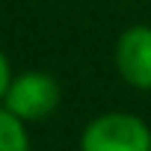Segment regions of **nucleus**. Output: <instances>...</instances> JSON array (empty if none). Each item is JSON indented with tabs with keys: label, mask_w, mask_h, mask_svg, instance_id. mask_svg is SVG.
<instances>
[{
	"label": "nucleus",
	"mask_w": 151,
	"mask_h": 151,
	"mask_svg": "<svg viewBox=\"0 0 151 151\" xmlns=\"http://www.w3.org/2000/svg\"><path fill=\"white\" fill-rule=\"evenodd\" d=\"M6 110L12 116H18L21 122H39L45 116H50L59 104V83L50 74L42 71H27L18 80H12L9 92H6Z\"/></svg>",
	"instance_id": "nucleus-2"
},
{
	"label": "nucleus",
	"mask_w": 151,
	"mask_h": 151,
	"mask_svg": "<svg viewBox=\"0 0 151 151\" xmlns=\"http://www.w3.org/2000/svg\"><path fill=\"white\" fill-rule=\"evenodd\" d=\"M80 151H151V130L133 113H107L83 130Z\"/></svg>",
	"instance_id": "nucleus-1"
},
{
	"label": "nucleus",
	"mask_w": 151,
	"mask_h": 151,
	"mask_svg": "<svg viewBox=\"0 0 151 151\" xmlns=\"http://www.w3.org/2000/svg\"><path fill=\"white\" fill-rule=\"evenodd\" d=\"M116 65L133 89H151V27L136 24L122 33L116 47Z\"/></svg>",
	"instance_id": "nucleus-3"
},
{
	"label": "nucleus",
	"mask_w": 151,
	"mask_h": 151,
	"mask_svg": "<svg viewBox=\"0 0 151 151\" xmlns=\"http://www.w3.org/2000/svg\"><path fill=\"white\" fill-rule=\"evenodd\" d=\"M0 151H30L27 127L9 110H0Z\"/></svg>",
	"instance_id": "nucleus-4"
},
{
	"label": "nucleus",
	"mask_w": 151,
	"mask_h": 151,
	"mask_svg": "<svg viewBox=\"0 0 151 151\" xmlns=\"http://www.w3.org/2000/svg\"><path fill=\"white\" fill-rule=\"evenodd\" d=\"M9 86H12V77H9V62H6V56H3V53H0V101L6 98Z\"/></svg>",
	"instance_id": "nucleus-5"
}]
</instances>
